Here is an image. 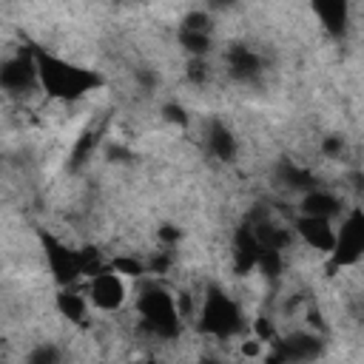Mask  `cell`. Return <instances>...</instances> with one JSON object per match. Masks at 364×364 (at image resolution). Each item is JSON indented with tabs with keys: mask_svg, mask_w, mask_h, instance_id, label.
Instances as JSON below:
<instances>
[{
	"mask_svg": "<svg viewBox=\"0 0 364 364\" xmlns=\"http://www.w3.org/2000/svg\"><path fill=\"white\" fill-rule=\"evenodd\" d=\"M34 57H37V71H40V88L54 100L71 102L102 85V77L94 68H80L46 51H34Z\"/></svg>",
	"mask_w": 364,
	"mask_h": 364,
	"instance_id": "obj_1",
	"label": "cell"
},
{
	"mask_svg": "<svg viewBox=\"0 0 364 364\" xmlns=\"http://www.w3.org/2000/svg\"><path fill=\"white\" fill-rule=\"evenodd\" d=\"M136 310L142 316V324L148 333L159 336V338H176L182 330V313L176 299L159 287V284H145L139 299H136Z\"/></svg>",
	"mask_w": 364,
	"mask_h": 364,
	"instance_id": "obj_2",
	"label": "cell"
},
{
	"mask_svg": "<svg viewBox=\"0 0 364 364\" xmlns=\"http://www.w3.org/2000/svg\"><path fill=\"white\" fill-rule=\"evenodd\" d=\"M242 327H245V321H242L239 304L219 287H210L202 301V310H199V330L208 336H216V338H230Z\"/></svg>",
	"mask_w": 364,
	"mask_h": 364,
	"instance_id": "obj_3",
	"label": "cell"
},
{
	"mask_svg": "<svg viewBox=\"0 0 364 364\" xmlns=\"http://www.w3.org/2000/svg\"><path fill=\"white\" fill-rule=\"evenodd\" d=\"M333 267H350L364 256V210L355 208L341 219V228L336 230V247H333Z\"/></svg>",
	"mask_w": 364,
	"mask_h": 364,
	"instance_id": "obj_4",
	"label": "cell"
},
{
	"mask_svg": "<svg viewBox=\"0 0 364 364\" xmlns=\"http://www.w3.org/2000/svg\"><path fill=\"white\" fill-rule=\"evenodd\" d=\"M43 250H46V262L48 270L54 273V279L63 287H71L80 276H82V264H80V250H71L65 242L54 239L51 233H43Z\"/></svg>",
	"mask_w": 364,
	"mask_h": 364,
	"instance_id": "obj_5",
	"label": "cell"
},
{
	"mask_svg": "<svg viewBox=\"0 0 364 364\" xmlns=\"http://www.w3.org/2000/svg\"><path fill=\"white\" fill-rule=\"evenodd\" d=\"M0 85L9 94H26L40 85V71H37V57L34 54H14L11 60L3 63L0 68Z\"/></svg>",
	"mask_w": 364,
	"mask_h": 364,
	"instance_id": "obj_6",
	"label": "cell"
},
{
	"mask_svg": "<svg viewBox=\"0 0 364 364\" xmlns=\"http://www.w3.org/2000/svg\"><path fill=\"white\" fill-rule=\"evenodd\" d=\"M88 301L97 307V310H119L122 301H125V282L119 273H114L111 267H105L102 273L91 276L88 282Z\"/></svg>",
	"mask_w": 364,
	"mask_h": 364,
	"instance_id": "obj_7",
	"label": "cell"
},
{
	"mask_svg": "<svg viewBox=\"0 0 364 364\" xmlns=\"http://www.w3.org/2000/svg\"><path fill=\"white\" fill-rule=\"evenodd\" d=\"M318 353H321V341H318V336L304 333V330L279 338L276 347H273V355L282 358L284 364H304V361H313Z\"/></svg>",
	"mask_w": 364,
	"mask_h": 364,
	"instance_id": "obj_8",
	"label": "cell"
},
{
	"mask_svg": "<svg viewBox=\"0 0 364 364\" xmlns=\"http://www.w3.org/2000/svg\"><path fill=\"white\" fill-rule=\"evenodd\" d=\"M296 233L301 236V242L313 250L321 253H333L336 247V228L330 219H316V216H299L296 219Z\"/></svg>",
	"mask_w": 364,
	"mask_h": 364,
	"instance_id": "obj_9",
	"label": "cell"
},
{
	"mask_svg": "<svg viewBox=\"0 0 364 364\" xmlns=\"http://www.w3.org/2000/svg\"><path fill=\"white\" fill-rule=\"evenodd\" d=\"M225 65H228V74H230L233 80H242V82L256 80L259 71H262L259 54H256L250 46H242V43H236V46H230V48L225 51Z\"/></svg>",
	"mask_w": 364,
	"mask_h": 364,
	"instance_id": "obj_10",
	"label": "cell"
},
{
	"mask_svg": "<svg viewBox=\"0 0 364 364\" xmlns=\"http://www.w3.org/2000/svg\"><path fill=\"white\" fill-rule=\"evenodd\" d=\"M262 242L256 239L253 228L250 225H242L236 230V239H233V264L239 273H247L250 267L259 264V256H262Z\"/></svg>",
	"mask_w": 364,
	"mask_h": 364,
	"instance_id": "obj_11",
	"label": "cell"
},
{
	"mask_svg": "<svg viewBox=\"0 0 364 364\" xmlns=\"http://www.w3.org/2000/svg\"><path fill=\"white\" fill-rule=\"evenodd\" d=\"M313 11L316 17L321 20V26L333 34V37H341L347 31V23H350V6L344 0H318L313 3Z\"/></svg>",
	"mask_w": 364,
	"mask_h": 364,
	"instance_id": "obj_12",
	"label": "cell"
},
{
	"mask_svg": "<svg viewBox=\"0 0 364 364\" xmlns=\"http://www.w3.org/2000/svg\"><path fill=\"white\" fill-rule=\"evenodd\" d=\"M338 213H341V202L327 191L313 188L301 199V216H316V219H330L333 222V216H338Z\"/></svg>",
	"mask_w": 364,
	"mask_h": 364,
	"instance_id": "obj_13",
	"label": "cell"
},
{
	"mask_svg": "<svg viewBox=\"0 0 364 364\" xmlns=\"http://www.w3.org/2000/svg\"><path fill=\"white\" fill-rule=\"evenodd\" d=\"M208 151L222 162H230L236 156V136L230 134L228 125L210 122V128H208Z\"/></svg>",
	"mask_w": 364,
	"mask_h": 364,
	"instance_id": "obj_14",
	"label": "cell"
},
{
	"mask_svg": "<svg viewBox=\"0 0 364 364\" xmlns=\"http://www.w3.org/2000/svg\"><path fill=\"white\" fill-rule=\"evenodd\" d=\"M57 310L68 321H82L85 318V310H88V301H85L82 293H77V290L68 287V290L57 293Z\"/></svg>",
	"mask_w": 364,
	"mask_h": 364,
	"instance_id": "obj_15",
	"label": "cell"
},
{
	"mask_svg": "<svg viewBox=\"0 0 364 364\" xmlns=\"http://www.w3.org/2000/svg\"><path fill=\"white\" fill-rule=\"evenodd\" d=\"M179 40H182V46L193 54V57H199V60H205V54L210 51V34H202V31H179Z\"/></svg>",
	"mask_w": 364,
	"mask_h": 364,
	"instance_id": "obj_16",
	"label": "cell"
},
{
	"mask_svg": "<svg viewBox=\"0 0 364 364\" xmlns=\"http://www.w3.org/2000/svg\"><path fill=\"white\" fill-rule=\"evenodd\" d=\"M108 267L114 273H119V276H142L145 273V264L139 259H134V256H117V259H111Z\"/></svg>",
	"mask_w": 364,
	"mask_h": 364,
	"instance_id": "obj_17",
	"label": "cell"
},
{
	"mask_svg": "<svg viewBox=\"0 0 364 364\" xmlns=\"http://www.w3.org/2000/svg\"><path fill=\"white\" fill-rule=\"evenodd\" d=\"M182 28H185V31L210 34V14H205V11H191V14L182 17Z\"/></svg>",
	"mask_w": 364,
	"mask_h": 364,
	"instance_id": "obj_18",
	"label": "cell"
},
{
	"mask_svg": "<svg viewBox=\"0 0 364 364\" xmlns=\"http://www.w3.org/2000/svg\"><path fill=\"white\" fill-rule=\"evenodd\" d=\"M28 364H57V347H51V344L37 347V350L31 353Z\"/></svg>",
	"mask_w": 364,
	"mask_h": 364,
	"instance_id": "obj_19",
	"label": "cell"
},
{
	"mask_svg": "<svg viewBox=\"0 0 364 364\" xmlns=\"http://www.w3.org/2000/svg\"><path fill=\"white\" fill-rule=\"evenodd\" d=\"M165 114H168L173 122H185V111H179L176 105H168V108H165Z\"/></svg>",
	"mask_w": 364,
	"mask_h": 364,
	"instance_id": "obj_20",
	"label": "cell"
},
{
	"mask_svg": "<svg viewBox=\"0 0 364 364\" xmlns=\"http://www.w3.org/2000/svg\"><path fill=\"white\" fill-rule=\"evenodd\" d=\"M242 353H245V355H256V353H259V344H256V341H247V344H242Z\"/></svg>",
	"mask_w": 364,
	"mask_h": 364,
	"instance_id": "obj_21",
	"label": "cell"
},
{
	"mask_svg": "<svg viewBox=\"0 0 364 364\" xmlns=\"http://www.w3.org/2000/svg\"><path fill=\"white\" fill-rule=\"evenodd\" d=\"M264 364H284V361H282V358H276V355H270V358H267Z\"/></svg>",
	"mask_w": 364,
	"mask_h": 364,
	"instance_id": "obj_22",
	"label": "cell"
}]
</instances>
